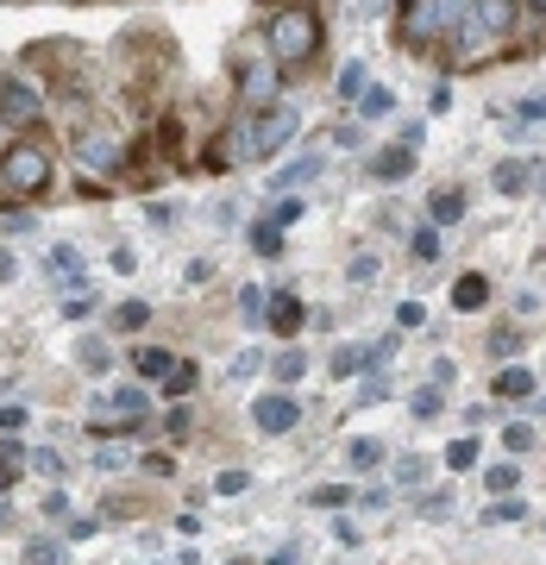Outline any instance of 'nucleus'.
I'll return each mask as SVG.
<instances>
[{"mask_svg": "<svg viewBox=\"0 0 546 565\" xmlns=\"http://www.w3.org/2000/svg\"><path fill=\"white\" fill-rule=\"evenodd\" d=\"M195 384H202V371H195V364H189V359H176V371H170V377H163V396H170V403H182V396H189V390H195Z\"/></svg>", "mask_w": 546, "mask_h": 565, "instance_id": "nucleus-25", "label": "nucleus"}, {"mask_svg": "<svg viewBox=\"0 0 546 565\" xmlns=\"http://www.w3.org/2000/svg\"><path fill=\"white\" fill-rule=\"evenodd\" d=\"M377 270H384V264L371 258V252H358V258L345 264V282H358V289H364V282H377Z\"/></svg>", "mask_w": 546, "mask_h": 565, "instance_id": "nucleus-39", "label": "nucleus"}, {"mask_svg": "<svg viewBox=\"0 0 546 565\" xmlns=\"http://www.w3.org/2000/svg\"><path fill=\"white\" fill-rule=\"evenodd\" d=\"M245 239H251V252H264V258H277V252H283V233H277L270 221H251V233H245Z\"/></svg>", "mask_w": 546, "mask_h": 565, "instance_id": "nucleus-33", "label": "nucleus"}, {"mask_svg": "<svg viewBox=\"0 0 546 565\" xmlns=\"http://www.w3.org/2000/svg\"><path fill=\"white\" fill-rule=\"evenodd\" d=\"M207 277H214V264H207V258H195L189 270H182V282H207Z\"/></svg>", "mask_w": 546, "mask_h": 565, "instance_id": "nucleus-58", "label": "nucleus"}, {"mask_svg": "<svg viewBox=\"0 0 546 565\" xmlns=\"http://www.w3.org/2000/svg\"><path fill=\"white\" fill-rule=\"evenodd\" d=\"M522 515H527L522 497H496V503L484 509V527H508V522H522Z\"/></svg>", "mask_w": 546, "mask_h": 565, "instance_id": "nucleus-29", "label": "nucleus"}, {"mask_svg": "<svg viewBox=\"0 0 546 565\" xmlns=\"http://www.w3.org/2000/svg\"><path fill=\"white\" fill-rule=\"evenodd\" d=\"M13 277H20V258H13V252L0 245V282H13Z\"/></svg>", "mask_w": 546, "mask_h": 565, "instance_id": "nucleus-59", "label": "nucleus"}, {"mask_svg": "<svg viewBox=\"0 0 546 565\" xmlns=\"http://www.w3.org/2000/svg\"><path fill=\"white\" fill-rule=\"evenodd\" d=\"M144 321H151V302H120L114 308V333H144Z\"/></svg>", "mask_w": 546, "mask_h": 565, "instance_id": "nucleus-28", "label": "nucleus"}, {"mask_svg": "<svg viewBox=\"0 0 546 565\" xmlns=\"http://www.w3.org/2000/svg\"><path fill=\"white\" fill-rule=\"evenodd\" d=\"M345 503H352V490L345 484H314L308 490V509H345Z\"/></svg>", "mask_w": 546, "mask_h": 565, "instance_id": "nucleus-36", "label": "nucleus"}, {"mask_svg": "<svg viewBox=\"0 0 546 565\" xmlns=\"http://www.w3.org/2000/svg\"><path fill=\"white\" fill-rule=\"evenodd\" d=\"M503 446H508V452H527V446H534V427H527V422H515V427L503 434Z\"/></svg>", "mask_w": 546, "mask_h": 565, "instance_id": "nucleus-47", "label": "nucleus"}, {"mask_svg": "<svg viewBox=\"0 0 546 565\" xmlns=\"http://www.w3.org/2000/svg\"><path fill=\"white\" fill-rule=\"evenodd\" d=\"M82 371H95V377H101V371H107V345H82Z\"/></svg>", "mask_w": 546, "mask_h": 565, "instance_id": "nucleus-50", "label": "nucleus"}, {"mask_svg": "<svg viewBox=\"0 0 546 565\" xmlns=\"http://www.w3.org/2000/svg\"><path fill=\"white\" fill-rule=\"evenodd\" d=\"M0 527H13V509H7V497H0Z\"/></svg>", "mask_w": 546, "mask_h": 565, "instance_id": "nucleus-62", "label": "nucleus"}, {"mask_svg": "<svg viewBox=\"0 0 546 565\" xmlns=\"http://www.w3.org/2000/svg\"><path fill=\"white\" fill-rule=\"evenodd\" d=\"M446 509H452V490H427L421 497V515H433V522H440Z\"/></svg>", "mask_w": 546, "mask_h": 565, "instance_id": "nucleus-46", "label": "nucleus"}, {"mask_svg": "<svg viewBox=\"0 0 546 565\" xmlns=\"http://www.w3.org/2000/svg\"><path fill=\"white\" fill-rule=\"evenodd\" d=\"M25 565H69V553H63V541H25Z\"/></svg>", "mask_w": 546, "mask_h": 565, "instance_id": "nucleus-31", "label": "nucleus"}, {"mask_svg": "<svg viewBox=\"0 0 546 565\" xmlns=\"http://www.w3.org/2000/svg\"><path fill=\"white\" fill-rule=\"evenodd\" d=\"M163 427H170V440H182V434H189V408H170V415H163Z\"/></svg>", "mask_w": 546, "mask_h": 565, "instance_id": "nucleus-53", "label": "nucleus"}, {"mask_svg": "<svg viewBox=\"0 0 546 565\" xmlns=\"http://www.w3.org/2000/svg\"><path fill=\"white\" fill-rule=\"evenodd\" d=\"M132 371H139L144 384H163V377L176 371V352H170V345H139V352H132Z\"/></svg>", "mask_w": 546, "mask_h": 565, "instance_id": "nucleus-16", "label": "nucleus"}, {"mask_svg": "<svg viewBox=\"0 0 546 565\" xmlns=\"http://www.w3.org/2000/svg\"><path fill=\"white\" fill-rule=\"evenodd\" d=\"M345 465H352V471H377V465H384V440H371V434L345 440Z\"/></svg>", "mask_w": 546, "mask_h": 565, "instance_id": "nucleus-21", "label": "nucleus"}, {"mask_svg": "<svg viewBox=\"0 0 546 565\" xmlns=\"http://www.w3.org/2000/svg\"><path fill=\"white\" fill-rule=\"evenodd\" d=\"M63 321H88V296H69L63 302Z\"/></svg>", "mask_w": 546, "mask_h": 565, "instance_id": "nucleus-56", "label": "nucleus"}, {"mask_svg": "<svg viewBox=\"0 0 546 565\" xmlns=\"http://www.w3.org/2000/svg\"><path fill=\"white\" fill-rule=\"evenodd\" d=\"M296 422H302V403H296L289 390H270V396H258V403H251V427H258V434H270V440H277V434H289Z\"/></svg>", "mask_w": 546, "mask_h": 565, "instance_id": "nucleus-9", "label": "nucleus"}, {"mask_svg": "<svg viewBox=\"0 0 546 565\" xmlns=\"http://www.w3.org/2000/svg\"><path fill=\"white\" fill-rule=\"evenodd\" d=\"M465 207H471V195L459 189V182H446V189L427 195V221H433V226H459V221H465Z\"/></svg>", "mask_w": 546, "mask_h": 565, "instance_id": "nucleus-13", "label": "nucleus"}, {"mask_svg": "<svg viewBox=\"0 0 546 565\" xmlns=\"http://www.w3.org/2000/svg\"><path fill=\"white\" fill-rule=\"evenodd\" d=\"M44 270H51L57 282H69V289H82V282H88V264H82V252H76V245H51V258H44Z\"/></svg>", "mask_w": 546, "mask_h": 565, "instance_id": "nucleus-15", "label": "nucleus"}, {"mask_svg": "<svg viewBox=\"0 0 546 565\" xmlns=\"http://www.w3.org/2000/svg\"><path fill=\"white\" fill-rule=\"evenodd\" d=\"M107 270H120V277H132V270H139V258H132V245H114V252H107Z\"/></svg>", "mask_w": 546, "mask_h": 565, "instance_id": "nucleus-44", "label": "nucleus"}, {"mask_svg": "<svg viewBox=\"0 0 546 565\" xmlns=\"http://www.w3.org/2000/svg\"><path fill=\"white\" fill-rule=\"evenodd\" d=\"M446 465H452V471H471V465H478V440H471V434L465 440H452L446 446Z\"/></svg>", "mask_w": 546, "mask_h": 565, "instance_id": "nucleus-40", "label": "nucleus"}, {"mask_svg": "<svg viewBox=\"0 0 546 565\" xmlns=\"http://www.w3.org/2000/svg\"><path fill=\"white\" fill-rule=\"evenodd\" d=\"M264 371H270V377H277V384H302V371H308V359H302V345H289V352H277V359L264 364Z\"/></svg>", "mask_w": 546, "mask_h": 565, "instance_id": "nucleus-22", "label": "nucleus"}, {"mask_svg": "<svg viewBox=\"0 0 546 565\" xmlns=\"http://www.w3.org/2000/svg\"><path fill=\"white\" fill-rule=\"evenodd\" d=\"M522 25V7L515 0H471V20L459 32V44L446 51V70H478L484 57H496Z\"/></svg>", "mask_w": 546, "mask_h": 565, "instance_id": "nucleus-2", "label": "nucleus"}, {"mask_svg": "<svg viewBox=\"0 0 546 565\" xmlns=\"http://www.w3.org/2000/svg\"><path fill=\"white\" fill-rule=\"evenodd\" d=\"M245 490H251V471L245 465H226L221 478H214V497H245Z\"/></svg>", "mask_w": 546, "mask_h": 565, "instance_id": "nucleus-35", "label": "nucleus"}, {"mask_svg": "<svg viewBox=\"0 0 546 565\" xmlns=\"http://www.w3.org/2000/svg\"><path fill=\"white\" fill-rule=\"evenodd\" d=\"M515 345H522V333H515V327H496V333H490V352H496V359H508Z\"/></svg>", "mask_w": 546, "mask_h": 565, "instance_id": "nucleus-45", "label": "nucleus"}, {"mask_svg": "<svg viewBox=\"0 0 546 565\" xmlns=\"http://www.w3.org/2000/svg\"><path fill=\"white\" fill-rule=\"evenodd\" d=\"M540 415H546V396H540Z\"/></svg>", "mask_w": 546, "mask_h": 565, "instance_id": "nucleus-64", "label": "nucleus"}, {"mask_svg": "<svg viewBox=\"0 0 546 565\" xmlns=\"http://www.w3.org/2000/svg\"><path fill=\"white\" fill-rule=\"evenodd\" d=\"M233 151H239V139H233V126H226L221 139H207V151L195 163H202L207 177H226V170H233Z\"/></svg>", "mask_w": 546, "mask_h": 565, "instance_id": "nucleus-19", "label": "nucleus"}, {"mask_svg": "<svg viewBox=\"0 0 546 565\" xmlns=\"http://www.w3.org/2000/svg\"><path fill=\"white\" fill-rule=\"evenodd\" d=\"M25 415H32V408L7 403V408H0V434H20V427H25Z\"/></svg>", "mask_w": 546, "mask_h": 565, "instance_id": "nucleus-48", "label": "nucleus"}, {"mask_svg": "<svg viewBox=\"0 0 546 565\" xmlns=\"http://www.w3.org/2000/svg\"><path fill=\"white\" fill-rule=\"evenodd\" d=\"M421 327H427V308H421V302H403V308H396V333H421Z\"/></svg>", "mask_w": 546, "mask_h": 565, "instance_id": "nucleus-42", "label": "nucleus"}, {"mask_svg": "<svg viewBox=\"0 0 546 565\" xmlns=\"http://www.w3.org/2000/svg\"><path fill=\"white\" fill-rule=\"evenodd\" d=\"M490 390H496V403H527V396H534V371H527V364H503Z\"/></svg>", "mask_w": 546, "mask_h": 565, "instance_id": "nucleus-17", "label": "nucleus"}, {"mask_svg": "<svg viewBox=\"0 0 546 565\" xmlns=\"http://www.w3.org/2000/svg\"><path fill=\"white\" fill-rule=\"evenodd\" d=\"M396 484H403V490L427 484V459H415V452H403V459H396Z\"/></svg>", "mask_w": 546, "mask_h": 565, "instance_id": "nucleus-37", "label": "nucleus"}, {"mask_svg": "<svg viewBox=\"0 0 546 565\" xmlns=\"http://www.w3.org/2000/svg\"><path fill=\"white\" fill-rule=\"evenodd\" d=\"M540 163L546 158H503L496 163V195H527V189H534V177H540Z\"/></svg>", "mask_w": 546, "mask_h": 565, "instance_id": "nucleus-12", "label": "nucleus"}, {"mask_svg": "<svg viewBox=\"0 0 546 565\" xmlns=\"http://www.w3.org/2000/svg\"><path fill=\"white\" fill-rule=\"evenodd\" d=\"M403 177H415V151L408 145H384L371 158V182H403Z\"/></svg>", "mask_w": 546, "mask_h": 565, "instance_id": "nucleus-14", "label": "nucleus"}, {"mask_svg": "<svg viewBox=\"0 0 546 565\" xmlns=\"http://www.w3.org/2000/svg\"><path fill=\"white\" fill-rule=\"evenodd\" d=\"M270 565H308V559H302V546H283V553H277Z\"/></svg>", "mask_w": 546, "mask_h": 565, "instance_id": "nucleus-60", "label": "nucleus"}, {"mask_svg": "<svg viewBox=\"0 0 546 565\" xmlns=\"http://www.w3.org/2000/svg\"><path fill=\"white\" fill-rule=\"evenodd\" d=\"M144 221H151V226H170V221H176V207H170V202H151V214H144Z\"/></svg>", "mask_w": 546, "mask_h": 565, "instance_id": "nucleus-57", "label": "nucleus"}, {"mask_svg": "<svg viewBox=\"0 0 546 565\" xmlns=\"http://www.w3.org/2000/svg\"><path fill=\"white\" fill-rule=\"evenodd\" d=\"M95 471H126V446L120 440H101V446H95Z\"/></svg>", "mask_w": 546, "mask_h": 565, "instance_id": "nucleus-41", "label": "nucleus"}, {"mask_svg": "<svg viewBox=\"0 0 546 565\" xmlns=\"http://www.w3.org/2000/svg\"><path fill=\"white\" fill-rule=\"evenodd\" d=\"M427 107H433V114H446V107H452V82H433V95H427Z\"/></svg>", "mask_w": 546, "mask_h": 565, "instance_id": "nucleus-52", "label": "nucleus"}, {"mask_svg": "<svg viewBox=\"0 0 546 565\" xmlns=\"http://www.w3.org/2000/svg\"><path fill=\"white\" fill-rule=\"evenodd\" d=\"M321 170H326V151H321V145H308L302 158H289L283 170L270 177V189H277V195H289V189H302V182H314Z\"/></svg>", "mask_w": 546, "mask_h": 565, "instance_id": "nucleus-10", "label": "nucleus"}, {"mask_svg": "<svg viewBox=\"0 0 546 565\" xmlns=\"http://www.w3.org/2000/svg\"><path fill=\"white\" fill-rule=\"evenodd\" d=\"M144 471H151V478H170V471H176V459H170V452H144Z\"/></svg>", "mask_w": 546, "mask_h": 565, "instance_id": "nucleus-49", "label": "nucleus"}, {"mask_svg": "<svg viewBox=\"0 0 546 565\" xmlns=\"http://www.w3.org/2000/svg\"><path fill=\"white\" fill-rule=\"evenodd\" d=\"M302 315H308V308L296 302L289 289H277V296H270V308H264V327H270L277 340H296V333H302Z\"/></svg>", "mask_w": 546, "mask_h": 565, "instance_id": "nucleus-11", "label": "nucleus"}, {"mask_svg": "<svg viewBox=\"0 0 546 565\" xmlns=\"http://www.w3.org/2000/svg\"><path fill=\"white\" fill-rule=\"evenodd\" d=\"M333 88H340V102L352 107V102L364 95V88H371V63H358V57H352V63L340 70V82H333Z\"/></svg>", "mask_w": 546, "mask_h": 565, "instance_id": "nucleus-23", "label": "nucleus"}, {"mask_svg": "<svg viewBox=\"0 0 546 565\" xmlns=\"http://www.w3.org/2000/svg\"><path fill=\"white\" fill-rule=\"evenodd\" d=\"M32 471H44V478H63V452H57V446H39V452H32Z\"/></svg>", "mask_w": 546, "mask_h": 565, "instance_id": "nucleus-43", "label": "nucleus"}, {"mask_svg": "<svg viewBox=\"0 0 546 565\" xmlns=\"http://www.w3.org/2000/svg\"><path fill=\"white\" fill-rule=\"evenodd\" d=\"M20 471H25V465H13V459H0V497H7V490L20 484Z\"/></svg>", "mask_w": 546, "mask_h": 565, "instance_id": "nucleus-55", "label": "nucleus"}, {"mask_svg": "<svg viewBox=\"0 0 546 565\" xmlns=\"http://www.w3.org/2000/svg\"><path fill=\"white\" fill-rule=\"evenodd\" d=\"M44 120H51V102H44L39 82L0 76V126H13V139H20V132H39Z\"/></svg>", "mask_w": 546, "mask_h": 565, "instance_id": "nucleus-6", "label": "nucleus"}, {"mask_svg": "<svg viewBox=\"0 0 546 565\" xmlns=\"http://www.w3.org/2000/svg\"><path fill=\"white\" fill-rule=\"evenodd\" d=\"M264 364H270V359H264L258 345H245V352H239V359H233V364H226V371H233V377H239V384H245V377H258Z\"/></svg>", "mask_w": 546, "mask_h": 565, "instance_id": "nucleus-38", "label": "nucleus"}, {"mask_svg": "<svg viewBox=\"0 0 546 565\" xmlns=\"http://www.w3.org/2000/svg\"><path fill=\"white\" fill-rule=\"evenodd\" d=\"M76 163L88 170V177H120L126 145L114 139V132H101V126H76Z\"/></svg>", "mask_w": 546, "mask_h": 565, "instance_id": "nucleus-8", "label": "nucleus"}, {"mask_svg": "<svg viewBox=\"0 0 546 565\" xmlns=\"http://www.w3.org/2000/svg\"><path fill=\"white\" fill-rule=\"evenodd\" d=\"M522 13H534V20H546V0H515Z\"/></svg>", "mask_w": 546, "mask_h": 565, "instance_id": "nucleus-61", "label": "nucleus"}, {"mask_svg": "<svg viewBox=\"0 0 546 565\" xmlns=\"http://www.w3.org/2000/svg\"><path fill=\"white\" fill-rule=\"evenodd\" d=\"M484 302H490V277L484 270H465V277L452 282V308H459V315H478Z\"/></svg>", "mask_w": 546, "mask_h": 565, "instance_id": "nucleus-18", "label": "nucleus"}, {"mask_svg": "<svg viewBox=\"0 0 546 565\" xmlns=\"http://www.w3.org/2000/svg\"><path fill=\"white\" fill-rule=\"evenodd\" d=\"M484 484H490V497H515V484H522V465H490Z\"/></svg>", "mask_w": 546, "mask_h": 565, "instance_id": "nucleus-32", "label": "nucleus"}, {"mask_svg": "<svg viewBox=\"0 0 546 565\" xmlns=\"http://www.w3.org/2000/svg\"><path fill=\"white\" fill-rule=\"evenodd\" d=\"M44 515H51V522H63V515H69V497H63V490H51V497H44Z\"/></svg>", "mask_w": 546, "mask_h": 565, "instance_id": "nucleus-54", "label": "nucleus"}, {"mask_svg": "<svg viewBox=\"0 0 546 565\" xmlns=\"http://www.w3.org/2000/svg\"><path fill=\"white\" fill-rule=\"evenodd\" d=\"M264 308H270V289H258V282H245V289H239V321L251 327V333L264 327Z\"/></svg>", "mask_w": 546, "mask_h": 565, "instance_id": "nucleus-24", "label": "nucleus"}, {"mask_svg": "<svg viewBox=\"0 0 546 565\" xmlns=\"http://www.w3.org/2000/svg\"><path fill=\"white\" fill-rule=\"evenodd\" d=\"M321 39H326V25L314 13V0H277L270 20H264V51H270V63L283 76H296V70H308L321 57Z\"/></svg>", "mask_w": 546, "mask_h": 565, "instance_id": "nucleus-1", "label": "nucleus"}, {"mask_svg": "<svg viewBox=\"0 0 546 565\" xmlns=\"http://www.w3.org/2000/svg\"><path fill=\"white\" fill-rule=\"evenodd\" d=\"M446 384H459V364H452V359H433V390H446Z\"/></svg>", "mask_w": 546, "mask_h": 565, "instance_id": "nucleus-51", "label": "nucleus"}, {"mask_svg": "<svg viewBox=\"0 0 546 565\" xmlns=\"http://www.w3.org/2000/svg\"><path fill=\"white\" fill-rule=\"evenodd\" d=\"M0 189L13 202H39V195L57 189V158H51V145L39 132H20V139L0 145Z\"/></svg>", "mask_w": 546, "mask_h": 565, "instance_id": "nucleus-4", "label": "nucleus"}, {"mask_svg": "<svg viewBox=\"0 0 546 565\" xmlns=\"http://www.w3.org/2000/svg\"><path fill=\"white\" fill-rule=\"evenodd\" d=\"M440 408H446V390H433V384H427V390H415V396H408V415H415V422H433Z\"/></svg>", "mask_w": 546, "mask_h": 565, "instance_id": "nucleus-30", "label": "nucleus"}, {"mask_svg": "<svg viewBox=\"0 0 546 565\" xmlns=\"http://www.w3.org/2000/svg\"><path fill=\"white\" fill-rule=\"evenodd\" d=\"M534 126H546V95H527V102H515V114H508V139H522V132H534Z\"/></svg>", "mask_w": 546, "mask_h": 565, "instance_id": "nucleus-20", "label": "nucleus"}, {"mask_svg": "<svg viewBox=\"0 0 546 565\" xmlns=\"http://www.w3.org/2000/svg\"><path fill=\"white\" fill-rule=\"evenodd\" d=\"M408 252H415L421 264H433L440 258V226H415V233H408Z\"/></svg>", "mask_w": 546, "mask_h": 565, "instance_id": "nucleus-34", "label": "nucleus"}, {"mask_svg": "<svg viewBox=\"0 0 546 565\" xmlns=\"http://www.w3.org/2000/svg\"><path fill=\"white\" fill-rule=\"evenodd\" d=\"M465 20H471V0H415V7H403L396 44L415 51V57H433V51H452L459 44Z\"/></svg>", "mask_w": 546, "mask_h": 565, "instance_id": "nucleus-3", "label": "nucleus"}, {"mask_svg": "<svg viewBox=\"0 0 546 565\" xmlns=\"http://www.w3.org/2000/svg\"><path fill=\"white\" fill-rule=\"evenodd\" d=\"M264 221L277 226V233H289V226H302V221H308V202H296V195H283V202L270 207V214H264Z\"/></svg>", "mask_w": 546, "mask_h": 565, "instance_id": "nucleus-27", "label": "nucleus"}, {"mask_svg": "<svg viewBox=\"0 0 546 565\" xmlns=\"http://www.w3.org/2000/svg\"><path fill=\"white\" fill-rule=\"evenodd\" d=\"M283 70L270 57H251V63H239L233 70V95H239V114H264V107H277L283 102Z\"/></svg>", "mask_w": 546, "mask_h": 565, "instance_id": "nucleus-7", "label": "nucleus"}, {"mask_svg": "<svg viewBox=\"0 0 546 565\" xmlns=\"http://www.w3.org/2000/svg\"><path fill=\"white\" fill-rule=\"evenodd\" d=\"M302 132V107H289V102H277V107H264V114H239L233 120V139H239V158H251V163H264V158H277L289 139Z\"/></svg>", "mask_w": 546, "mask_h": 565, "instance_id": "nucleus-5", "label": "nucleus"}, {"mask_svg": "<svg viewBox=\"0 0 546 565\" xmlns=\"http://www.w3.org/2000/svg\"><path fill=\"white\" fill-rule=\"evenodd\" d=\"M358 120H389V107H396V95H389V88H377V82H371V88H364L358 102Z\"/></svg>", "mask_w": 546, "mask_h": 565, "instance_id": "nucleus-26", "label": "nucleus"}, {"mask_svg": "<svg viewBox=\"0 0 546 565\" xmlns=\"http://www.w3.org/2000/svg\"><path fill=\"white\" fill-rule=\"evenodd\" d=\"M396 7H415V0H396Z\"/></svg>", "mask_w": 546, "mask_h": 565, "instance_id": "nucleus-63", "label": "nucleus"}]
</instances>
